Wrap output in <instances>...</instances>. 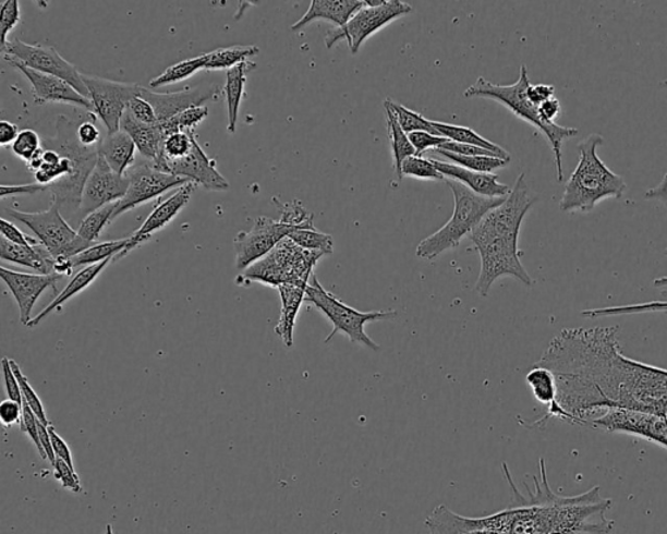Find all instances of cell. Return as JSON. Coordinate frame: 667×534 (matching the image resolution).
I'll use <instances>...</instances> for the list:
<instances>
[{
  "label": "cell",
  "instance_id": "cell-14",
  "mask_svg": "<svg viewBox=\"0 0 667 534\" xmlns=\"http://www.w3.org/2000/svg\"><path fill=\"white\" fill-rule=\"evenodd\" d=\"M125 175L130 179L129 191L117 203L111 222L122 216V214L151 202V199L163 195L167 191L179 190L180 186L191 183L190 180L172 175V173L158 171L150 163L131 167Z\"/></svg>",
  "mask_w": 667,
  "mask_h": 534
},
{
  "label": "cell",
  "instance_id": "cell-55",
  "mask_svg": "<svg viewBox=\"0 0 667 534\" xmlns=\"http://www.w3.org/2000/svg\"><path fill=\"white\" fill-rule=\"evenodd\" d=\"M77 137L78 142L82 143L85 148H97L102 139L101 132H99L97 125L92 122H84L77 125Z\"/></svg>",
  "mask_w": 667,
  "mask_h": 534
},
{
  "label": "cell",
  "instance_id": "cell-11",
  "mask_svg": "<svg viewBox=\"0 0 667 534\" xmlns=\"http://www.w3.org/2000/svg\"><path fill=\"white\" fill-rule=\"evenodd\" d=\"M412 5L400 0H365V7L352 16L342 28H336L325 38L326 49H332L339 41H347L350 51L356 56L362 45L399 17L409 15Z\"/></svg>",
  "mask_w": 667,
  "mask_h": 534
},
{
  "label": "cell",
  "instance_id": "cell-6",
  "mask_svg": "<svg viewBox=\"0 0 667 534\" xmlns=\"http://www.w3.org/2000/svg\"><path fill=\"white\" fill-rule=\"evenodd\" d=\"M531 85L526 66H520L518 82L511 85H498L480 77L477 82L463 93L465 98H489L504 105L513 116L535 126L543 133L549 143L556 159L558 183L563 182V145L567 139L579 135L578 129L562 126L557 123H545L538 113V107L526 97V89Z\"/></svg>",
  "mask_w": 667,
  "mask_h": 534
},
{
  "label": "cell",
  "instance_id": "cell-61",
  "mask_svg": "<svg viewBox=\"0 0 667 534\" xmlns=\"http://www.w3.org/2000/svg\"><path fill=\"white\" fill-rule=\"evenodd\" d=\"M38 437H39V442H41L43 449L46 452V456H48L49 462L52 465H54L57 462V457H56L54 449H52L49 426L43 424L41 422L38 423Z\"/></svg>",
  "mask_w": 667,
  "mask_h": 534
},
{
  "label": "cell",
  "instance_id": "cell-29",
  "mask_svg": "<svg viewBox=\"0 0 667 534\" xmlns=\"http://www.w3.org/2000/svg\"><path fill=\"white\" fill-rule=\"evenodd\" d=\"M120 130L129 133L140 155L148 159L150 163L155 162L163 144L162 132L158 125L140 123L131 117L129 111H125Z\"/></svg>",
  "mask_w": 667,
  "mask_h": 534
},
{
  "label": "cell",
  "instance_id": "cell-45",
  "mask_svg": "<svg viewBox=\"0 0 667 534\" xmlns=\"http://www.w3.org/2000/svg\"><path fill=\"white\" fill-rule=\"evenodd\" d=\"M10 364L13 373H15V376L19 380L20 389H22L23 400H25V402L28 403L33 412L36 413V416L38 417L39 422L50 426L51 423L49 422L48 416H46L41 399H39L37 392L35 391V389H33L32 385L29 384V379L24 376L22 368H20L15 360L10 359Z\"/></svg>",
  "mask_w": 667,
  "mask_h": 534
},
{
  "label": "cell",
  "instance_id": "cell-30",
  "mask_svg": "<svg viewBox=\"0 0 667 534\" xmlns=\"http://www.w3.org/2000/svg\"><path fill=\"white\" fill-rule=\"evenodd\" d=\"M253 69H256V64L246 62L233 66V69L227 72L225 96L227 111H229V125H227V131L230 133L237 132L240 105H242L246 83V72Z\"/></svg>",
  "mask_w": 667,
  "mask_h": 534
},
{
  "label": "cell",
  "instance_id": "cell-58",
  "mask_svg": "<svg viewBox=\"0 0 667 534\" xmlns=\"http://www.w3.org/2000/svg\"><path fill=\"white\" fill-rule=\"evenodd\" d=\"M49 432L52 442V449H54L57 459L64 460L66 464L71 465L72 469H75V465H73V457L69 444H66L65 440L59 436L54 426L50 425Z\"/></svg>",
  "mask_w": 667,
  "mask_h": 534
},
{
  "label": "cell",
  "instance_id": "cell-51",
  "mask_svg": "<svg viewBox=\"0 0 667 534\" xmlns=\"http://www.w3.org/2000/svg\"><path fill=\"white\" fill-rule=\"evenodd\" d=\"M23 412H24V415H23L22 430L25 433H28V436L32 439V442L35 444L37 447L39 456H41L43 459H48V456H46V452L43 449L41 442H39V437H38L39 420L36 416V413L33 412L28 403L25 402V400H23Z\"/></svg>",
  "mask_w": 667,
  "mask_h": 534
},
{
  "label": "cell",
  "instance_id": "cell-41",
  "mask_svg": "<svg viewBox=\"0 0 667 534\" xmlns=\"http://www.w3.org/2000/svg\"><path fill=\"white\" fill-rule=\"evenodd\" d=\"M385 104L396 113L398 122L407 135H410L412 132H428L432 133V135L441 136L435 130V126H433L432 120L425 119L422 113L407 109L405 106L392 102L390 98H386Z\"/></svg>",
  "mask_w": 667,
  "mask_h": 534
},
{
  "label": "cell",
  "instance_id": "cell-5",
  "mask_svg": "<svg viewBox=\"0 0 667 534\" xmlns=\"http://www.w3.org/2000/svg\"><path fill=\"white\" fill-rule=\"evenodd\" d=\"M604 144L605 138L598 133H592L579 143L578 166L565 185L560 211L591 213L604 199L623 197L626 180L598 157L597 150Z\"/></svg>",
  "mask_w": 667,
  "mask_h": 534
},
{
  "label": "cell",
  "instance_id": "cell-31",
  "mask_svg": "<svg viewBox=\"0 0 667 534\" xmlns=\"http://www.w3.org/2000/svg\"><path fill=\"white\" fill-rule=\"evenodd\" d=\"M432 124L433 126H435V130L439 133V135L449 139V142L478 146V148L495 153L498 158L511 160L510 153L504 149L502 146L489 142V139H486L482 135H478L477 132L469 129V126L453 125L442 122H433V120Z\"/></svg>",
  "mask_w": 667,
  "mask_h": 534
},
{
  "label": "cell",
  "instance_id": "cell-22",
  "mask_svg": "<svg viewBox=\"0 0 667 534\" xmlns=\"http://www.w3.org/2000/svg\"><path fill=\"white\" fill-rule=\"evenodd\" d=\"M195 183H189L180 186V189L173 193L171 197L159 204L157 208L151 211L150 216L146 218L143 226L140 227V229L133 233L132 236H130V244L126 246L122 255L118 256L116 259H113V262L130 255V253L133 250H136L137 246L148 242V240H150L153 236V233L162 230L163 227L169 224L171 220L178 216L180 210H182L184 206L190 203L192 193L195 191Z\"/></svg>",
  "mask_w": 667,
  "mask_h": 534
},
{
  "label": "cell",
  "instance_id": "cell-60",
  "mask_svg": "<svg viewBox=\"0 0 667 534\" xmlns=\"http://www.w3.org/2000/svg\"><path fill=\"white\" fill-rule=\"evenodd\" d=\"M538 113L545 123H556V119L562 113V105L557 97H553L538 106Z\"/></svg>",
  "mask_w": 667,
  "mask_h": 534
},
{
  "label": "cell",
  "instance_id": "cell-46",
  "mask_svg": "<svg viewBox=\"0 0 667 534\" xmlns=\"http://www.w3.org/2000/svg\"><path fill=\"white\" fill-rule=\"evenodd\" d=\"M402 177H412L425 180H436V182H445L446 178L436 169L432 159H426L417 156L407 158L402 165Z\"/></svg>",
  "mask_w": 667,
  "mask_h": 534
},
{
  "label": "cell",
  "instance_id": "cell-32",
  "mask_svg": "<svg viewBox=\"0 0 667 534\" xmlns=\"http://www.w3.org/2000/svg\"><path fill=\"white\" fill-rule=\"evenodd\" d=\"M386 120H388V130L390 137V145L393 156V169H396L397 175L400 180L402 177V165L407 158L416 156V150L413 148L409 135L400 126L396 113L392 112L390 107L386 104Z\"/></svg>",
  "mask_w": 667,
  "mask_h": 534
},
{
  "label": "cell",
  "instance_id": "cell-37",
  "mask_svg": "<svg viewBox=\"0 0 667 534\" xmlns=\"http://www.w3.org/2000/svg\"><path fill=\"white\" fill-rule=\"evenodd\" d=\"M206 53L202 57L183 60V62L169 66L161 75L153 78L149 86L150 89L162 88V86L177 84L183 80L190 78L196 72L205 70Z\"/></svg>",
  "mask_w": 667,
  "mask_h": 534
},
{
  "label": "cell",
  "instance_id": "cell-3",
  "mask_svg": "<svg viewBox=\"0 0 667 534\" xmlns=\"http://www.w3.org/2000/svg\"><path fill=\"white\" fill-rule=\"evenodd\" d=\"M537 203L524 173H520L510 195L493 209L472 231L470 239L475 244L482 258V270L475 290L480 296H488L493 283L500 277H512L525 286H533V280L520 262L518 248L520 227Z\"/></svg>",
  "mask_w": 667,
  "mask_h": 534
},
{
  "label": "cell",
  "instance_id": "cell-36",
  "mask_svg": "<svg viewBox=\"0 0 667 534\" xmlns=\"http://www.w3.org/2000/svg\"><path fill=\"white\" fill-rule=\"evenodd\" d=\"M130 244V238L112 240V242L99 243L92 245L89 250L80 253L78 256L70 259L72 269L80 266H92L106 262V259H116L122 255L126 246Z\"/></svg>",
  "mask_w": 667,
  "mask_h": 534
},
{
  "label": "cell",
  "instance_id": "cell-26",
  "mask_svg": "<svg viewBox=\"0 0 667 534\" xmlns=\"http://www.w3.org/2000/svg\"><path fill=\"white\" fill-rule=\"evenodd\" d=\"M136 145L133 139L120 130L116 133H106V136L98 144V155L106 160L111 170L118 175L124 177L135 162Z\"/></svg>",
  "mask_w": 667,
  "mask_h": 534
},
{
  "label": "cell",
  "instance_id": "cell-28",
  "mask_svg": "<svg viewBox=\"0 0 667 534\" xmlns=\"http://www.w3.org/2000/svg\"><path fill=\"white\" fill-rule=\"evenodd\" d=\"M112 262V258L106 259V262L101 264L86 266L83 270H80L76 276L70 280V283L65 286V289L60 292L41 313H38V315L31 320L28 327H36L41 324L45 318H48L52 312L62 311L63 305L69 302V300L88 289V287L99 277V274H101Z\"/></svg>",
  "mask_w": 667,
  "mask_h": 534
},
{
  "label": "cell",
  "instance_id": "cell-18",
  "mask_svg": "<svg viewBox=\"0 0 667 534\" xmlns=\"http://www.w3.org/2000/svg\"><path fill=\"white\" fill-rule=\"evenodd\" d=\"M129 186V177L118 175L106 160L99 157L95 169L86 180L80 213L88 216L106 205L119 203L126 195Z\"/></svg>",
  "mask_w": 667,
  "mask_h": 534
},
{
  "label": "cell",
  "instance_id": "cell-54",
  "mask_svg": "<svg viewBox=\"0 0 667 534\" xmlns=\"http://www.w3.org/2000/svg\"><path fill=\"white\" fill-rule=\"evenodd\" d=\"M2 369L7 396H9V399L15 400V402L23 404V392L22 389H20L15 373H13L11 368L10 359L3 357Z\"/></svg>",
  "mask_w": 667,
  "mask_h": 534
},
{
  "label": "cell",
  "instance_id": "cell-64",
  "mask_svg": "<svg viewBox=\"0 0 667 534\" xmlns=\"http://www.w3.org/2000/svg\"><path fill=\"white\" fill-rule=\"evenodd\" d=\"M106 534H112L111 525H108V530H106Z\"/></svg>",
  "mask_w": 667,
  "mask_h": 534
},
{
  "label": "cell",
  "instance_id": "cell-56",
  "mask_svg": "<svg viewBox=\"0 0 667 534\" xmlns=\"http://www.w3.org/2000/svg\"><path fill=\"white\" fill-rule=\"evenodd\" d=\"M438 149L453 153V155L466 156V157H476V156L497 157L495 153H492L483 148H478V146L459 144V143H453V142H447L441 146V148H438Z\"/></svg>",
  "mask_w": 667,
  "mask_h": 534
},
{
  "label": "cell",
  "instance_id": "cell-35",
  "mask_svg": "<svg viewBox=\"0 0 667 534\" xmlns=\"http://www.w3.org/2000/svg\"><path fill=\"white\" fill-rule=\"evenodd\" d=\"M525 383L531 387L533 397L538 403L550 405L557 403V383L555 374L544 366L535 365L526 374Z\"/></svg>",
  "mask_w": 667,
  "mask_h": 534
},
{
  "label": "cell",
  "instance_id": "cell-57",
  "mask_svg": "<svg viewBox=\"0 0 667 534\" xmlns=\"http://www.w3.org/2000/svg\"><path fill=\"white\" fill-rule=\"evenodd\" d=\"M526 97H529L533 105L538 107L548 101V99L556 97V86L549 84H531L529 89H526Z\"/></svg>",
  "mask_w": 667,
  "mask_h": 534
},
{
  "label": "cell",
  "instance_id": "cell-44",
  "mask_svg": "<svg viewBox=\"0 0 667 534\" xmlns=\"http://www.w3.org/2000/svg\"><path fill=\"white\" fill-rule=\"evenodd\" d=\"M44 149L43 138L33 130H23L19 133L15 143L12 144V151L15 156L24 160L26 165L32 162Z\"/></svg>",
  "mask_w": 667,
  "mask_h": 534
},
{
  "label": "cell",
  "instance_id": "cell-49",
  "mask_svg": "<svg viewBox=\"0 0 667 534\" xmlns=\"http://www.w3.org/2000/svg\"><path fill=\"white\" fill-rule=\"evenodd\" d=\"M54 476L59 483L62 484L63 489L71 490L73 493L83 491L82 483H80V477L75 472V469H72V466L66 464L64 460L57 459L54 464Z\"/></svg>",
  "mask_w": 667,
  "mask_h": 534
},
{
  "label": "cell",
  "instance_id": "cell-12",
  "mask_svg": "<svg viewBox=\"0 0 667 534\" xmlns=\"http://www.w3.org/2000/svg\"><path fill=\"white\" fill-rule=\"evenodd\" d=\"M3 56L19 60L29 69L46 73V75L63 78L71 84L80 95L89 98V90L83 82V73L65 60L52 46L31 45L13 39L2 49ZM90 99V98H89Z\"/></svg>",
  "mask_w": 667,
  "mask_h": 534
},
{
  "label": "cell",
  "instance_id": "cell-53",
  "mask_svg": "<svg viewBox=\"0 0 667 534\" xmlns=\"http://www.w3.org/2000/svg\"><path fill=\"white\" fill-rule=\"evenodd\" d=\"M0 233H2V238L9 240V242L13 244H19V245L41 244L39 243L38 239H33L28 235H25V233L22 230H19L15 224L9 222V220L4 218L0 219Z\"/></svg>",
  "mask_w": 667,
  "mask_h": 534
},
{
  "label": "cell",
  "instance_id": "cell-20",
  "mask_svg": "<svg viewBox=\"0 0 667 534\" xmlns=\"http://www.w3.org/2000/svg\"><path fill=\"white\" fill-rule=\"evenodd\" d=\"M7 62H9L13 69L19 70L28 80L32 85L33 93L37 104H66L77 107L89 112H95V107L89 98L80 95V93L73 88V86L63 78L57 76L46 75V73L38 72L29 69V66L20 63L19 60L11 57L4 56Z\"/></svg>",
  "mask_w": 667,
  "mask_h": 534
},
{
  "label": "cell",
  "instance_id": "cell-7",
  "mask_svg": "<svg viewBox=\"0 0 667 534\" xmlns=\"http://www.w3.org/2000/svg\"><path fill=\"white\" fill-rule=\"evenodd\" d=\"M445 183L452 192L456 208L449 222L417 245L419 258L435 259L447 251L458 248L463 238L471 235L486 214L506 199L478 196L456 180L446 179Z\"/></svg>",
  "mask_w": 667,
  "mask_h": 534
},
{
  "label": "cell",
  "instance_id": "cell-63",
  "mask_svg": "<svg viewBox=\"0 0 667 534\" xmlns=\"http://www.w3.org/2000/svg\"><path fill=\"white\" fill-rule=\"evenodd\" d=\"M644 198L663 203L667 208V171L658 185L645 192Z\"/></svg>",
  "mask_w": 667,
  "mask_h": 534
},
{
  "label": "cell",
  "instance_id": "cell-62",
  "mask_svg": "<svg viewBox=\"0 0 667 534\" xmlns=\"http://www.w3.org/2000/svg\"><path fill=\"white\" fill-rule=\"evenodd\" d=\"M19 133L16 124L9 122V120H2L0 122V145L7 146L15 143Z\"/></svg>",
  "mask_w": 667,
  "mask_h": 534
},
{
  "label": "cell",
  "instance_id": "cell-43",
  "mask_svg": "<svg viewBox=\"0 0 667 534\" xmlns=\"http://www.w3.org/2000/svg\"><path fill=\"white\" fill-rule=\"evenodd\" d=\"M275 204L278 206L280 214H282V217L279 219L280 222L296 227L299 230L316 229L315 224H313V214L306 211L298 199L290 204H280L278 199L275 198Z\"/></svg>",
  "mask_w": 667,
  "mask_h": 534
},
{
  "label": "cell",
  "instance_id": "cell-21",
  "mask_svg": "<svg viewBox=\"0 0 667 534\" xmlns=\"http://www.w3.org/2000/svg\"><path fill=\"white\" fill-rule=\"evenodd\" d=\"M218 93L219 88L217 85L202 86V88H191L177 93H157L151 89H145L142 86L140 96L155 107L158 125H161L178 117L179 113L190 109V107L204 106L205 102L217 97Z\"/></svg>",
  "mask_w": 667,
  "mask_h": 534
},
{
  "label": "cell",
  "instance_id": "cell-27",
  "mask_svg": "<svg viewBox=\"0 0 667 534\" xmlns=\"http://www.w3.org/2000/svg\"><path fill=\"white\" fill-rule=\"evenodd\" d=\"M306 287L295 284H283L278 287L279 296L280 300H282V311H280L276 332L277 336L282 339L287 349H291L293 345V332H295L299 311L305 302Z\"/></svg>",
  "mask_w": 667,
  "mask_h": 534
},
{
  "label": "cell",
  "instance_id": "cell-10",
  "mask_svg": "<svg viewBox=\"0 0 667 534\" xmlns=\"http://www.w3.org/2000/svg\"><path fill=\"white\" fill-rule=\"evenodd\" d=\"M7 214L17 222L25 224L35 233L51 256L59 259H71L89 250L93 243L78 236L77 231L66 223L62 211L52 204L50 209L38 213H24L7 209Z\"/></svg>",
  "mask_w": 667,
  "mask_h": 534
},
{
  "label": "cell",
  "instance_id": "cell-2",
  "mask_svg": "<svg viewBox=\"0 0 667 534\" xmlns=\"http://www.w3.org/2000/svg\"><path fill=\"white\" fill-rule=\"evenodd\" d=\"M543 483L535 478L536 491L526 498L516 487L518 507L490 518L466 519L469 534H609L613 520L606 511L613 506L610 498H603L599 487H592L579 496L562 497L553 493L546 478L544 459Z\"/></svg>",
  "mask_w": 667,
  "mask_h": 534
},
{
  "label": "cell",
  "instance_id": "cell-13",
  "mask_svg": "<svg viewBox=\"0 0 667 534\" xmlns=\"http://www.w3.org/2000/svg\"><path fill=\"white\" fill-rule=\"evenodd\" d=\"M96 116L102 120L108 133L120 131V123L132 98L140 96L142 85L119 83L113 80L83 75Z\"/></svg>",
  "mask_w": 667,
  "mask_h": 534
},
{
  "label": "cell",
  "instance_id": "cell-33",
  "mask_svg": "<svg viewBox=\"0 0 667 534\" xmlns=\"http://www.w3.org/2000/svg\"><path fill=\"white\" fill-rule=\"evenodd\" d=\"M258 52L259 49L255 45L218 49L206 53L205 70H231L233 66L250 62V59L256 57Z\"/></svg>",
  "mask_w": 667,
  "mask_h": 534
},
{
  "label": "cell",
  "instance_id": "cell-50",
  "mask_svg": "<svg viewBox=\"0 0 667 534\" xmlns=\"http://www.w3.org/2000/svg\"><path fill=\"white\" fill-rule=\"evenodd\" d=\"M409 138L413 148L416 150L417 157L422 156L426 150L441 148L445 143L449 142V139L445 137L432 135V133L428 132H412Z\"/></svg>",
  "mask_w": 667,
  "mask_h": 534
},
{
  "label": "cell",
  "instance_id": "cell-59",
  "mask_svg": "<svg viewBox=\"0 0 667 534\" xmlns=\"http://www.w3.org/2000/svg\"><path fill=\"white\" fill-rule=\"evenodd\" d=\"M48 191L45 185L39 183L22 184V185H2L0 196L4 199L9 196L17 195H35V193Z\"/></svg>",
  "mask_w": 667,
  "mask_h": 534
},
{
  "label": "cell",
  "instance_id": "cell-38",
  "mask_svg": "<svg viewBox=\"0 0 667 534\" xmlns=\"http://www.w3.org/2000/svg\"><path fill=\"white\" fill-rule=\"evenodd\" d=\"M432 153L433 155H437L446 159V162L447 160H450L451 163L458 165L460 167H464V169L466 170L476 171V172H485V173H492V171L502 169V167L511 162V160H506V159L498 158V157L459 156V155H453V153L445 151L441 149H435Z\"/></svg>",
  "mask_w": 667,
  "mask_h": 534
},
{
  "label": "cell",
  "instance_id": "cell-48",
  "mask_svg": "<svg viewBox=\"0 0 667 534\" xmlns=\"http://www.w3.org/2000/svg\"><path fill=\"white\" fill-rule=\"evenodd\" d=\"M126 111H129L131 117L136 119L140 123L158 125V118L155 107H153L151 104L146 101V99L142 96L132 98L129 106H126Z\"/></svg>",
  "mask_w": 667,
  "mask_h": 534
},
{
  "label": "cell",
  "instance_id": "cell-15",
  "mask_svg": "<svg viewBox=\"0 0 667 534\" xmlns=\"http://www.w3.org/2000/svg\"><path fill=\"white\" fill-rule=\"evenodd\" d=\"M299 230L296 227L280 222L268 217H259L255 220L251 231L239 232L233 242L237 252V269L244 271L250 266L259 262L283 242L290 233Z\"/></svg>",
  "mask_w": 667,
  "mask_h": 534
},
{
  "label": "cell",
  "instance_id": "cell-1",
  "mask_svg": "<svg viewBox=\"0 0 667 534\" xmlns=\"http://www.w3.org/2000/svg\"><path fill=\"white\" fill-rule=\"evenodd\" d=\"M536 365L555 374L557 404L572 425L590 426L609 409L667 417V369L627 357L618 327L562 330Z\"/></svg>",
  "mask_w": 667,
  "mask_h": 534
},
{
  "label": "cell",
  "instance_id": "cell-24",
  "mask_svg": "<svg viewBox=\"0 0 667 534\" xmlns=\"http://www.w3.org/2000/svg\"><path fill=\"white\" fill-rule=\"evenodd\" d=\"M365 7V0H313L304 16L291 26L292 32H300L316 20H328L342 28L359 10Z\"/></svg>",
  "mask_w": 667,
  "mask_h": 534
},
{
  "label": "cell",
  "instance_id": "cell-25",
  "mask_svg": "<svg viewBox=\"0 0 667 534\" xmlns=\"http://www.w3.org/2000/svg\"><path fill=\"white\" fill-rule=\"evenodd\" d=\"M0 258L3 262L29 267L43 276L56 274V258L43 244L19 245L2 238L0 239Z\"/></svg>",
  "mask_w": 667,
  "mask_h": 534
},
{
  "label": "cell",
  "instance_id": "cell-17",
  "mask_svg": "<svg viewBox=\"0 0 667 534\" xmlns=\"http://www.w3.org/2000/svg\"><path fill=\"white\" fill-rule=\"evenodd\" d=\"M151 165V163H150ZM156 170L190 180L191 183L203 185L208 191H227L230 183L217 170L216 160L206 156L196 142L190 155L177 160H163L151 165Z\"/></svg>",
  "mask_w": 667,
  "mask_h": 534
},
{
  "label": "cell",
  "instance_id": "cell-34",
  "mask_svg": "<svg viewBox=\"0 0 667 534\" xmlns=\"http://www.w3.org/2000/svg\"><path fill=\"white\" fill-rule=\"evenodd\" d=\"M667 256V250H666ZM656 287H667V277L658 278L655 280ZM667 312V302H651L640 304H629L619 306H608V308L584 311L583 317L586 318H603L614 316H630V315H643V313H662Z\"/></svg>",
  "mask_w": 667,
  "mask_h": 534
},
{
  "label": "cell",
  "instance_id": "cell-8",
  "mask_svg": "<svg viewBox=\"0 0 667 534\" xmlns=\"http://www.w3.org/2000/svg\"><path fill=\"white\" fill-rule=\"evenodd\" d=\"M305 302L315 305L333 326L330 336L325 339L326 344L331 342V339L339 332L344 333L352 343L365 345L366 349L376 352L381 350V347L365 332L366 324L389 320L399 316L397 311L360 312L352 308V306L347 305L333 293L326 290L318 282L315 274H313L311 282L306 287Z\"/></svg>",
  "mask_w": 667,
  "mask_h": 534
},
{
  "label": "cell",
  "instance_id": "cell-16",
  "mask_svg": "<svg viewBox=\"0 0 667 534\" xmlns=\"http://www.w3.org/2000/svg\"><path fill=\"white\" fill-rule=\"evenodd\" d=\"M590 426L611 433H624L659 445L667 450V417L655 413L609 409Z\"/></svg>",
  "mask_w": 667,
  "mask_h": 534
},
{
  "label": "cell",
  "instance_id": "cell-9",
  "mask_svg": "<svg viewBox=\"0 0 667 534\" xmlns=\"http://www.w3.org/2000/svg\"><path fill=\"white\" fill-rule=\"evenodd\" d=\"M323 257V253L300 248L291 239L286 238L268 256L244 270L237 283L258 282L276 289L283 284L306 287L313 277V269Z\"/></svg>",
  "mask_w": 667,
  "mask_h": 534
},
{
  "label": "cell",
  "instance_id": "cell-47",
  "mask_svg": "<svg viewBox=\"0 0 667 534\" xmlns=\"http://www.w3.org/2000/svg\"><path fill=\"white\" fill-rule=\"evenodd\" d=\"M20 20H22V11H20L17 0H7L2 4V10H0V44H2V49L9 44L7 37L16 28Z\"/></svg>",
  "mask_w": 667,
  "mask_h": 534
},
{
  "label": "cell",
  "instance_id": "cell-40",
  "mask_svg": "<svg viewBox=\"0 0 667 534\" xmlns=\"http://www.w3.org/2000/svg\"><path fill=\"white\" fill-rule=\"evenodd\" d=\"M197 142L195 132H178L163 139L161 153L151 165L163 162V160L182 159L190 155L193 145Z\"/></svg>",
  "mask_w": 667,
  "mask_h": 534
},
{
  "label": "cell",
  "instance_id": "cell-19",
  "mask_svg": "<svg viewBox=\"0 0 667 534\" xmlns=\"http://www.w3.org/2000/svg\"><path fill=\"white\" fill-rule=\"evenodd\" d=\"M0 277L9 287L13 298H15L19 311L20 320L24 326H28L32 318V312L43 293L52 289L57 291V284L63 276L60 274H51V276H43V274L19 272L0 267Z\"/></svg>",
  "mask_w": 667,
  "mask_h": 534
},
{
  "label": "cell",
  "instance_id": "cell-4",
  "mask_svg": "<svg viewBox=\"0 0 667 534\" xmlns=\"http://www.w3.org/2000/svg\"><path fill=\"white\" fill-rule=\"evenodd\" d=\"M43 144L62 158L54 167H41L35 173L37 183L50 191L59 210L80 213L86 180L98 162V146L85 148L78 142L77 126L63 116L58 117L57 135L43 138Z\"/></svg>",
  "mask_w": 667,
  "mask_h": 534
},
{
  "label": "cell",
  "instance_id": "cell-23",
  "mask_svg": "<svg viewBox=\"0 0 667 534\" xmlns=\"http://www.w3.org/2000/svg\"><path fill=\"white\" fill-rule=\"evenodd\" d=\"M432 162L446 179L456 180L478 196L504 198L510 195L509 186L499 183L495 173L466 170L464 167L446 162V160L432 159Z\"/></svg>",
  "mask_w": 667,
  "mask_h": 534
},
{
  "label": "cell",
  "instance_id": "cell-42",
  "mask_svg": "<svg viewBox=\"0 0 667 534\" xmlns=\"http://www.w3.org/2000/svg\"><path fill=\"white\" fill-rule=\"evenodd\" d=\"M289 239L300 246V248L323 253L324 256L332 255L333 242L329 233H324L317 229L295 230L290 233Z\"/></svg>",
  "mask_w": 667,
  "mask_h": 534
},
{
  "label": "cell",
  "instance_id": "cell-52",
  "mask_svg": "<svg viewBox=\"0 0 667 534\" xmlns=\"http://www.w3.org/2000/svg\"><path fill=\"white\" fill-rule=\"evenodd\" d=\"M23 415V404L15 402V400L7 399L0 404V422L4 427L22 426Z\"/></svg>",
  "mask_w": 667,
  "mask_h": 534
},
{
  "label": "cell",
  "instance_id": "cell-39",
  "mask_svg": "<svg viewBox=\"0 0 667 534\" xmlns=\"http://www.w3.org/2000/svg\"><path fill=\"white\" fill-rule=\"evenodd\" d=\"M117 203L104 206L85 216L82 223L78 226V236L86 240V242L95 244L106 226L111 223L112 214L116 211Z\"/></svg>",
  "mask_w": 667,
  "mask_h": 534
}]
</instances>
